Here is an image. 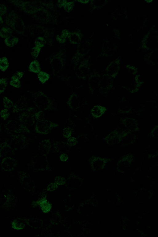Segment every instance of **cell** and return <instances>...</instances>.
I'll return each mask as SVG.
<instances>
[{
    "label": "cell",
    "instance_id": "8",
    "mask_svg": "<svg viewBox=\"0 0 158 237\" xmlns=\"http://www.w3.org/2000/svg\"><path fill=\"white\" fill-rule=\"evenodd\" d=\"M105 112L104 108L101 106H95L92 110V114L94 117H100Z\"/></svg>",
    "mask_w": 158,
    "mask_h": 237
},
{
    "label": "cell",
    "instance_id": "11",
    "mask_svg": "<svg viewBox=\"0 0 158 237\" xmlns=\"http://www.w3.org/2000/svg\"><path fill=\"white\" fill-rule=\"evenodd\" d=\"M9 64L7 58L3 57L0 58V69L3 72H5L8 69Z\"/></svg>",
    "mask_w": 158,
    "mask_h": 237
},
{
    "label": "cell",
    "instance_id": "4",
    "mask_svg": "<svg viewBox=\"0 0 158 237\" xmlns=\"http://www.w3.org/2000/svg\"><path fill=\"white\" fill-rule=\"evenodd\" d=\"M17 164V160L13 158L8 157H5L2 163V166L4 169L7 170L13 169Z\"/></svg>",
    "mask_w": 158,
    "mask_h": 237
},
{
    "label": "cell",
    "instance_id": "16",
    "mask_svg": "<svg viewBox=\"0 0 158 237\" xmlns=\"http://www.w3.org/2000/svg\"><path fill=\"white\" fill-rule=\"evenodd\" d=\"M0 113H1V117L4 120L7 119L10 115V113L8 110L7 109L2 110Z\"/></svg>",
    "mask_w": 158,
    "mask_h": 237
},
{
    "label": "cell",
    "instance_id": "5",
    "mask_svg": "<svg viewBox=\"0 0 158 237\" xmlns=\"http://www.w3.org/2000/svg\"><path fill=\"white\" fill-rule=\"evenodd\" d=\"M51 147V143L48 140L42 141L40 144L39 150L43 155H46L49 153Z\"/></svg>",
    "mask_w": 158,
    "mask_h": 237
},
{
    "label": "cell",
    "instance_id": "24",
    "mask_svg": "<svg viewBox=\"0 0 158 237\" xmlns=\"http://www.w3.org/2000/svg\"><path fill=\"white\" fill-rule=\"evenodd\" d=\"M3 23V21L2 18L0 16V27L2 26Z\"/></svg>",
    "mask_w": 158,
    "mask_h": 237
},
{
    "label": "cell",
    "instance_id": "15",
    "mask_svg": "<svg viewBox=\"0 0 158 237\" xmlns=\"http://www.w3.org/2000/svg\"><path fill=\"white\" fill-rule=\"evenodd\" d=\"M67 144L69 146H73L76 145L77 140L76 138L71 137L68 138L67 141Z\"/></svg>",
    "mask_w": 158,
    "mask_h": 237
},
{
    "label": "cell",
    "instance_id": "9",
    "mask_svg": "<svg viewBox=\"0 0 158 237\" xmlns=\"http://www.w3.org/2000/svg\"><path fill=\"white\" fill-rule=\"evenodd\" d=\"M12 33V31L10 28L4 27L0 31V36L2 38H6L11 36Z\"/></svg>",
    "mask_w": 158,
    "mask_h": 237
},
{
    "label": "cell",
    "instance_id": "17",
    "mask_svg": "<svg viewBox=\"0 0 158 237\" xmlns=\"http://www.w3.org/2000/svg\"><path fill=\"white\" fill-rule=\"evenodd\" d=\"M24 74L23 72L18 71L15 73L11 77L12 80H20L23 77Z\"/></svg>",
    "mask_w": 158,
    "mask_h": 237
},
{
    "label": "cell",
    "instance_id": "20",
    "mask_svg": "<svg viewBox=\"0 0 158 237\" xmlns=\"http://www.w3.org/2000/svg\"><path fill=\"white\" fill-rule=\"evenodd\" d=\"M10 85L17 88H20L21 87V84L20 80H13L10 82Z\"/></svg>",
    "mask_w": 158,
    "mask_h": 237
},
{
    "label": "cell",
    "instance_id": "18",
    "mask_svg": "<svg viewBox=\"0 0 158 237\" xmlns=\"http://www.w3.org/2000/svg\"><path fill=\"white\" fill-rule=\"evenodd\" d=\"M71 134L72 131L69 128H66L63 129V135L65 137L68 138L71 136Z\"/></svg>",
    "mask_w": 158,
    "mask_h": 237
},
{
    "label": "cell",
    "instance_id": "10",
    "mask_svg": "<svg viewBox=\"0 0 158 237\" xmlns=\"http://www.w3.org/2000/svg\"><path fill=\"white\" fill-rule=\"evenodd\" d=\"M19 41L18 38L16 37H10L7 38L5 40L6 45L9 47H12L17 44Z\"/></svg>",
    "mask_w": 158,
    "mask_h": 237
},
{
    "label": "cell",
    "instance_id": "13",
    "mask_svg": "<svg viewBox=\"0 0 158 237\" xmlns=\"http://www.w3.org/2000/svg\"><path fill=\"white\" fill-rule=\"evenodd\" d=\"M3 103L5 107L7 109H10L14 106L13 102L6 97L3 99Z\"/></svg>",
    "mask_w": 158,
    "mask_h": 237
},
{
    "label": "cell",
    "instance_id": "7",
    "mask_svg": "<svg viewBox=\"0 0 158 237\" xmlns=\"http://www.w3.org/2000/svg\"><path fill=\"white\" fill-rule=\"evenodd\" d=\"M29 71L32 72L38 73L40 72L41 68L39 62L37 60L32 61L29 67Z\"/></svg>",
    "mask_w": 158,
    "mask_h": 237
},
{
    "label": "cell",
    "instance_id": "21",
    "mask_svg": "<svg viewBox=\"0 0 158 237\" xmlns=\"http://www.w3.org/2000/svg\"><path fill=\"white\" fill-rule=\"evenodd\" d=\"M7 11L6 7L3 5H0V16H2L6 14Z\"/></svg>",
    "mask_w": 158,
    "mask_h": 237
},
{
    "label": "cell",
    "instance_id": "12",
    "mask_svg": "<svg viewBox=\"0 0 158 237\" xmlns=\"http://www.w3.org/2000/svg\"><path fill=\"white\" fill-rule=\"evenodd\" d=\"M39 80L43 84L46 82L50 78L49 75L47 73L40 71L38 74Z\"/></svg>",
    "mask_w": 158,
    "mask_h": 237
},
{
    "label": "cell",
    "instance_id": "3",
    "mask_svg": "<svg viewBox=\"0 0 158 237\" xmlns=\"http://www.w3.org/2000/svg\"><path fill=\"white\" fill-rule=\"evenodd\" d=\"M6 129L9 131L16 133L30 132V131L26 127L21 124H15V125L10 126L7 125Z\"/></svg>",
    "mask_w": 158,
    "mask_h": 237
},
{
    "label": "cell",
    "instance_id": "23",
    "mask_svg": "<svg viewBox=\"0 0 158 237\" xmlns=\"http://www.w3.org/2000/svg\"><path fill=\"white\" fill-rule=\"evenodd\" d=\"M60 159L61 161L66 162L68 159V156L66 154L63 153L60 155Z\"/></svg>",
    "mask_w": 158,
    "mask_h": 237
},
{
    "label": "cell",
    "instance_id": "1",
    "mask_svg": "<svg viewBox=\"0 0 158 237\" xmlns=\"http://www.w3.org/2000/svg\"><path fill=\"white\" fill-rule=\"evenodd\" d=\"M14 154V150L7 142L0 144V157H10Z\"/></svg>",
    "mask_w": 158,
    "mask_h": 237
},
{
    "label": "cell",
    "instance_id": "19",
    "mask_svg": "<svg viewBox=\"0 0 158 237\" xmlns=\"http://www.w3.org/2000/svg\"><path fill=\"white\" fill-rule=\"evenodd\" d=\"M40 49L39 47L37 46L34 47L32 49L31 53L32 55L35 57H37L40 53Z\"/></svg>",
    "mask_w": 158,
    "mask_h": 237
},
{
    "label": "cell",
    "instance_id": "2",
    "mask_svg": "<svg viewBox=\"0 0 158 237\" xmlns=\"http://www.w3.org/2000/svg\"><path fill=\"white\" fill-rule=\"evenodd\" d=\"M57 126L56 125L53 123H39L36 127L37 132L42 134H47L50 130L54 127Z\"/></svg>",
    "mask_w": 158,
    "mask_h": 237
},
{
    "label": "cell",
    "instance_id": "22",
    "mask_svg": "<svg viewBox=\"0 0 158 237\" xmlns=\"http://www.w3.org/2000/svg\"><path fill=\"white\" fill-rule=\"evenodd\" d=\"M73 3L69 2L65 5V8L66 10L68 11L71 10L73 7Z\"/></svg>",
    "mask_w": 158,
    "mask_h": 237
},
{
    "label": "cell",
    "instance_id": "14",
    "mask_svg": "<svg viewBox=\"0 0 158 237\" xmlns=\"http://www.w3.org/2000/svg\"><path fill=\"white\" fill-rule=\"evenodd\" d=\"M7 85V81L5 78L0 79V94L4 92Z\"/></svg>",
    "mask_w": 158,
    "mask_h": 237
},
{
    "label": "cell",
    "instance_id": "6",
    "mask_svg": "<svg viewBox=\"0 0 158 237\" xmlns=\"http://www.w3.org/2000/svg\"><path fill=\"white\" fill-rule=\"evenodd\" d=\"M17 33L20 34L23 32V23L21 20L18 17L14 21L11 26Z\"/></svg>",
    "mask_w": 158,
    "mask_h": 237
}]
</instances>
